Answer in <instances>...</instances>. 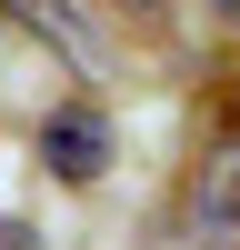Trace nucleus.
<instances>
[{
  "label": "nucleus",
  "instance_id": "f257e3e1",
  "mask_svg": "<svg viewBox=\"0 0 240 250\" xmlns=\"http://www.w3.org/2000/svg\"><path fill=\"white\" fill-rule=\"evenodd\" d=\"M40 160H50V180H100V160H110V130H100V110L90 100H70V110H50L40 120Z\"/></svg>",
  "mask_w": 240,
  "mask_h": 250
},
{
  "label": "nucleus",
  "instance_id": "f03ea898",
  "mask_svg": "<svg viewBox=\"0 0 240 250\" xmlns=\"http://www.w3.org/2000/svg\"><path fill=\"white\" fill-rule=\"evenodd\" d=\"M0 10H10L20 30H40L80 80H100V30H90V10H80V0H0Z\"/></svg>",
  "mask_w": 240,
  "mask_h": 250
},
{
  "label": "nucleus",
  "instance_id": "7ed1b4c3",
  "mask_svg": "<svg viewBox=\"0 0 240 250\" xmlns=\"http://www.w3.org/2000/svg\"><path fill=\"white\" fill-rule=\"evenodd\" d=\"M200 220H210V230H230V220H240V140L220 150V170H210V190H200Z\"/></svg>",
  "mask_w": 240,
  "mask_h": 250
},
{
  "label": "nucleus",
  "instance_id": "20e7f679",
  "mask_svg": "<svg viewBox=\"0 0 240 250\" xmlns=\"http://www.w3.org/2000/svg\"><path fill=\"white\" fill-rule=\"evenodd\" d=\"M120 10H130L140 30H170V0H120Z\"/></svg>",
  "mask_w": 240,
  "mask_h": 250
},
{
  "label": "nucleus",
  "instance_id": "39448f33",
  "mask_svg": "<svg viewBox=\"0 0 240 250\" xmlns=\"http://www.w3.org/2000/svg\"><path fill=\"white\" fill-rule=\"evenodd\" d=\"M220 20H240V0H220Z\"/></svg>",
  "mask_w": 240,
  "mask_h": 250
}]
</instances>
